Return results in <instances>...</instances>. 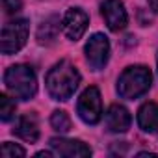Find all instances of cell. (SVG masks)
I'll use <instances>...</instances> for the list:
<instances>
[{
	"label": "cell",
	"mask_w": 158,
	"mask_h": 158,
	"mask_svg": "<svg viewBox=\"0 0 158 158\" xmlns=\"http://www.w3.org/2000/svg\"><path fill=\"white\" fill-rule=\"evenodd\" d=\"M37 156H52V152L50 151H41V152H37Z\"/></svg>",
	"instance_id": "obj_19"
},
{
	"label": "cell",
	"mask_w": 158,
	"mask_h": 158,
	"mask_svg": "<svg viewBox=\"0 0 158 158\" xmlns=\"http://www.w3.org/2000/svg\"><path fill=\"white\" fill-rule=\"evenodd\" d=\"M4 84L8 88V91L21 99V101H30L35 97L37 93V78H35V73L30 65H24V63H17V65H11L6 74H4Z\"/></svg>",
	"instance_id": "obj_2"
},
{
	"label": "cell",
	"mask_w": 158,
	"mask_h": 158,
	"mask_svg": "<svg viewBox=\"0 0 158 158\" xmlns=\"http://www.w3.org/2000/svg\"><path fill=\"white\" fill-rule=\"evenodd\" d=\"M101 13L112 32L123 30L128 23V15H127V10L121 0H104L101 6Z\"/></svg>",
	"instance_id": "obj_8"
},
{
	"label": "cell",
	"mask_w": 158,
	"mask_h": 158,
	"mask_svg": "<svg viewBox=\"0 0 158 158\" xmlns=\"http://www.w3.org/2000/svg\"><path fill=\"white\" fill-rule=\"evenodd\" d=\"M15 114V102L8 95H0V117L2 121H10Z\"/></svg>",
	"instance_id": "obj_15"
},
{
	"label": "cell",
	"mask_w": 158,
	"mask_h": 158,
	"mask_svg": "<svg viewBox=\"0 0 158 158\" xmlns=\"http://www.w3.org/2000/svg\"><path fill=\"white\" fill-rule=\"evenodd\" d=\"M50 125H52V128L58 130V132H69V130H71V119H69V115H67L65 112H61V110L52 112V115H50Z\"/></svg>",
	"instance_id": "obj_14"
},
{
	"label": "cell",
	"mask_w": 158,
	"mask_h": 158,
	"mask_svg": "<svg viewBox=\"0 0 158 158\" xmlns=\"http://www.w3.org/2000/svg\"><path fill=\"white\" fill-rule=\"evenodd\" d=\"M13 132L23 138L24 141L28 143H35L39 139V123H37V117L34 114H23L17 123H15V128Z\"/></svg>",
	"instance_id": "obj_11"
},
{
	"label": "cell",
	"mask_w": 158,
	"mask_h": 158,
	"mask_svg": "<svg viewBox=\"0 0 158 158\" xmlns=\"http://www.w3.org/2000/svg\"><path fill=\"white\" fill-rule=\"evenodd\" d=\"M24 154H26V151L23 147H19L15 143H10V141L2 143V156L10 158V156H24Z\"/></svg>",
	"instance_id": "obj_16"
},
{
	"label": "cell",
	"mask_w": 158,
	"mask_h": 158,
	"mask_svg": "<svg viewBox=\"0 0 158 158\" xmlns=\"http://www.w3.org/2000/svg\"><path fill=\"white\" fill-rule=\"evenodd\" d=\"M2 8L8 15H13L17 11H21L23 8V0H2Z\"/></svg>",
	"instance_id": "obj_17"
},
{
	"label": "cell",
	"mask_w": 158,
	"mask_h": 158,
	"mask_svg": "<svg viewBox=\"0 0 158 158\" xmlns=\"http://www.w3.org/2000/svg\"><path fill=\"white\" fill-rule=\"evenodd\" d=\"M138 125L143 132L158 130V104L156 102H145L138 110Z\"/></svg>",
	"instance_id": "obj_12"
},
{
	"label": "cell",
	"mask_w": 158,
	"mask_h": 158,
	"mask_svg": "<svg viewBox=\"0 0 158 158\" xmlns=\"http://www.w3.org/2000/svg\"><path fill=\"white\" fill-rule=\"evenodd\" d=\"M28 34H30V23L26 19H15L6 23L2 28V45H0L2 52L6 56L19 52L26 45Z\"/></svg>",
	"instance_id": "obj_4"
},
{
	"label": "cell",
	"mask_w": 158,
	"mask_h": 158,
	"mask_svg": "<svg viewBox=\"0 0 158 158\" xmlns=\"http://www.w3.org/2000/svg\"><path fill=\"white\" fill-rule=\"evenodd\" d=\"M45 84L54 101H69L80 84V73L71 61L61 60L47 73Z\"/></svg>",
	"instance_id": "obj_1"
},
{
	"label": "cell",
	"mask_w": 158,
	"mask_h": 158,
	"mask_svg": "<svg viewBox=\"0 0 158 158\" xmlns=\"http://www.w3.org/2000/svg\"><path fill=\"white\" fill-rule=\"evenodd\" d=\"M58 32H60V17L58 15H50L37 28V41L41 45H50V43L56 41Z\"/></svg>",
	"instance_id": "obj_13"
},
{
	"label": "cell",
	"mask_w": 158,
	"mask_h": 158,
	"mask_svg": "<svg viewBox=\"0 0 158 158\" xmlns=\"http://www.w3.org/2000/svg\"><path fill=\"white\" fill-rule=\"evenodd\" d=\"M151 84H152L151 69L145 65H132L121 73L119 80H117V93L123 99L134 101V99L145 95L149 91Z\"/></svg>",
	"instance_id": "obj_3"
},
{
	"label": "cell",
	"mask_w": 158,
	"mask_h": 158,
	"mask_svg": "<svg viewBox=\"0 0 158 158\" xmlns=\"http://www.w3.org/2000/svg\"><path fill=\"white\" fill-rule=\"evenodd\" d=\"M63 34L67 39L71 41H78L88 30V24H89V17L86 11H82L80 8H71L67 10V13L63 15Z\"/></svg>",
	"instance_id": "obj_7"
},
{
	"label": "cell",
	"mask_w": 158,
	"mask_h": 158,
	"mask_svg": "<svg viewBox=\"0 0 158 158\" xmlns=\"http://www.w3.org/2000/svg\"><path fill=\"white\" fill-rule=\"evenodd\" d=\"M149 6H151L154 11H158V0H149Z\"/></svg>",
	"instance_id": "obj_18"
},
{
	"label": "cell",
	"mask_w": 158,
	"mask_h": 158,
	"mask_svg": "<svg viewBox=\"0 0 158 158\" xmlns=\"http://www.w3.org/2000/svg\"><path fill=\"white\" fill-rule=\"evenodd\" d=\"M130 112L121 104H112L106 112V127L110 132H127L130 128Z\"/></svg>",
	"instance_id": "obj_10"
},
{
	"label": "cell",
	"mask_w": 158,
	"mask_h": 158,
	"mask_svg": "<svg viewBox=\"0 0 158 158\" xmlns=\"http://www.w3.org/2000/svg\"><path fill=\"white\" fill-rule=\"evenodd\" d=\"M86 60L91 65V69L101 71L108 63L110 58V43L104 34H93L89 41L86 43Z\"/></svg>",
	"instance_id": "obj_6"
},
{
	"label": "cell",
	"mask_w": 158,
	"mask_h": 158,
	"mask_svg": "<svg viewBox=\"0 0 158 158\" xmlns=\"http://www.w3.org/2000/svg\"><path fill=\"white\" fill-rule=\"evenodd\" d=\"M50 147L56 154L65 156V158H82V156H89L91 149L82 143L80 139H65V138H52L50 139Z\"/></svg>",
	"instance_id": "obj_9"
},
{
	"label": "cell",
	"mask_w": 158,
	"mask_h": 158,
	"mask_svg": "<svg viewBox=\"0 0 158 158\" xmlns=\"http://www.w3.org/2000/svg\"><path fill=\"white\" fill-rule=\"evenodd\" d=\"M76 112L80 119L88 125H97L102 117V101H101V91L95 86H89L78 99Z\"/></svg>",
	"instance_id": "obj_5"
}]
</instances>
